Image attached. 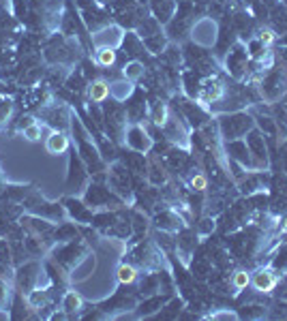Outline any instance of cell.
Segmentation results:
<instances>
[{
    "label": "cell",
    "instance_id": "1",
    "mask_svg": "<svg viewBox=\"0 0 287 321\" xmlns=\"http://www.w3.org/2000/svg\"><path fill=\"white\" fill-rule=\"evenodd\" d=\"M277 283H279V279L270 268H261L251 276V285H253L259 293H272L274 287H277Z\"/></svg>",
    "mask_w": 287,
    "mask_h": 321
},
{
    "label": "cell",
    "instance_id": "2",
    "mask_svg": "<svg viewBox=\"0 0 287 321\" xmlns=\"http://www.w3.org/2000/svg\"><path fill=\"white\" fill-rule=\"evenodd\" d=\"M45 148L50 154H65L69 150V137L65 133H52L45 141Z\"/></svg>",
    "mask_w": 287,
    "mask_h": 321
},
{
    "label": "cell",
    "instance_id": "3",
    "mask_svg": "<svg viewBox=\"0 0 287 321\" xmlns=\"http://www.w3.org/2000/svg\"><path fill=\"white\" fill-rule=\"evenodd\" d=\"M110 92H112L110 84H107L105 79H97V81H92V86L88 90V97H90L92 103H103L107 97H110Z\"/></svg>",
    "mask_w": 287,
    "mask_h": 321
},
{
    "label": "cell",
    "instance_id": "4",
    "mask_svg": "<svg viewBox=\"0 0 287 321\" xmlns=\"http://www.w3.org/2000/svg\"><path fill=\"white\" fill-rule=\"evenodd\" d=\"M97 65L107 67V69L116 65V52L112 50V47H99V52H97Z\"/></svg>",
    "mask_w": 287,
    "mask_h": 321
},
{
    "label": "cell",
    "instance_id": "5",
    "mask_svg": "<svg viewBox=\"0 0 287 321\" xmlns=\"http://www.w3.org/2000/svg\"><path fill=\"white\" fill-rule=\"evenodd\" d=\"M135 279H137V270L131 264H122L120 268H118V281H120L122 285H131Z\"/></svg>",
    "mask_w": 287,
    "mask_h": 321
},
{
    "label": "cell",
    "instance_id": "6",
    "mask_svg": "<svg viewBox=\"0 0 287 321\" xmlns=\"http://www.w3.org/2000/svg\"><path fill=\"white\" fill-rule=\"evenodd\" d=\"M232 285H234V289H238V291L247 289L249 285H251V274H249L247 270H238L236 274L232 276Z\"/></svg>",
    "mask_w": 287,
    "mask_h": 321
},
{
    "label": "cell",
    "instance_id": "7",
    "mask_svg": "<svg viewBox=\"0 0 287 321\" xmlns=\"http://www.w3.org/2000/svg\"><path fill=\"white\" fill-rule=\"evenodd\" d=\"M81 298L75 293V291H69L67 295H65V311H69V313H77V311H81Z\"/></svg>",
    "mask_w": 287,
    "mask_h": 321
},
{
    "label": "cell",
    "instance_id": "8",
    "mask_svg": "<svg viewBox=\"0 0 287 321\" xmlns=\"http://www.w3.org/2000/svg\"><path fill=\"white\" fill-rule=\"evenodd\" d=\"M189 182H191V186H193L195 191H206V188H208V178L204 174H193Z\"/></svg>",
    "mask_w": 287,
    "mask_h": 321
},
{
    "label": "cell",
    "instance_id": "9",
    "mask_svg": "<svg viewBox=\"0 0 287 321\" xmlns=\"http://www.w3.org/2000/svg\"><path fill=\"white\" fill-rule=\"evenodd\" d=\"M152 120H154V124H159V126H163L167 122V107L165 105H157V107H154Z\"/></svg>",
    "mask_w": 287,
    "mask_h": 321
},
{
    "label": "cell",
    "instance_id": "10",
    "mask_svg": "<svg viewBox=\"0 0 287 321\" xmlns=\"http://www.w3.org/2000/svg\"><path fill=\"white\" fill-rule=\"evenodd\" d=\"M24 137H26L28 141L41 139V126H39V124H28L26 129H24Z\"/></svg>",
    "mask_w": 287,
    "mask_h": 321
},
{
    "label": "cell",
    "instance_id": "11",
    "mask_svg": "<svg viewBox=\"0 0 287 321\" xmlns=\"http://www.w3.org/2000/svg\"><path fill=\"white\" fill-rule=\"evenodd\" d=\"M259 41L264 47H270L274 41H277V34H274V30H270V28H264L259 32Z\"/></svg>",
    "mask_w": 287,
    "mask_h": 321
},
{
    "label": "cell",
    "instance_id": "12",
    "mask_svg": "<svg viewBox=\"0 0 287 321\" xmlns=\"http://www.w3.org/2000/svg\"><path fill=\"white\" fill-rule=\"evenodd\" d=\"M129 69H131V71L125 69V75H133V77H137V75L141 73V71H139V65H131Z\"/></svg>",
    "mask_w": 287,
    "mask_h": 321
},
{
    "label": "cell",
    "instance_id": "13",
    "mask_svg": "<svg viewBox=\"0 0 287 321\" xmlns=\"http://www.w3.org/2000/svg\"><path fill=\"white\" fill-rule=\"evenodd\" d=\"M281 233H287V217L283 219V225H281Z\"/></svg>",
    "mask_w": 287,
    "mask_h": 321
}]
</instances>
